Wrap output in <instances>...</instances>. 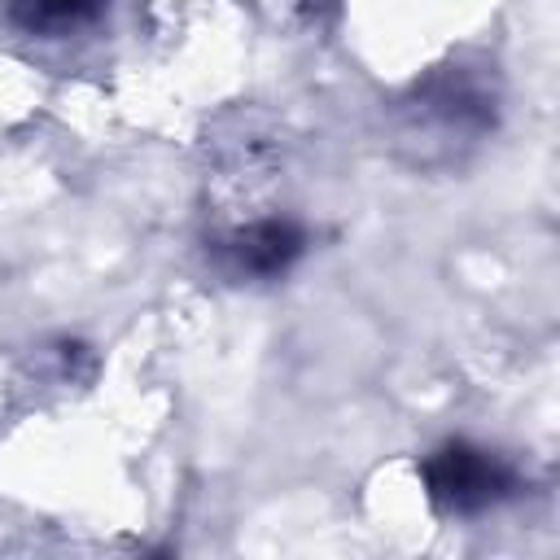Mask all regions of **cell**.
Listing matches in <instances>:
<instances>
[{"instance_id": "6da1fadb", "label": "cell", "mask_w": 560, "mask_h": 560, "mask_svg": "<svg viewBox=\"0 0 560 560\" xmlns=\"http://www.w3.org/2000/svg\"><path fill=\"white\" fill-rule=\"evenodd\" d=\"M420 477L433 508L446 516H477L516 490V472L472 442H446L420 464Z\"/></svg>"}, {"instance_id": "7a4b0ae2", "label": "cell", "mask_w": 560, "mask_h": 560, "mask_svg": "<svg viewBox=\"0 0 560 560\" xmlns=\"http://www.w3.org/2000/svg\"><path fill=\"white\" fill-rule=\"evenodd\" d=\"M306 236L298 223L289 219H262V223H249L241 228L232 241H228V258L241 276H280L298 254H302Z\"/></svg>"}, {"instance_id": "3957f363", "label": "cell", "mask_w": 560, "mask_h": 560, "mask_svg": "<svg viewBox=\"0 0 560 560\" xmlns=\"http://www.w3.org/2000/svg\"><path fill=\"white\" fill-rule=\"evenodd\" d=\"M105 0H13V22L31 35H61L88 22Z\"/></svg>"}]
</instances>
